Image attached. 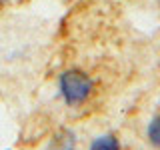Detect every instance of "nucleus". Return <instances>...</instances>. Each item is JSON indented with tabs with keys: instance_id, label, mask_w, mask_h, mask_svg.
Segmentation results:
<instances>
[{
	"instance_id": "5",
	"label": "nucleus",
	"mask_w": 160,
	"mask_h": 150,
	"mask_svg": "<svg viewBox=\"0 0 160 150\" xmlns=\"http://www.w3.org/2000/svg\"><path fill=\"white\" fill-rule=\"evenodd\" d=\"M0 2H2V0H0Z\"/></svg>"
},
{
	"instance_id": "1",
	"label": "nucleus",
	"mask_w": 160,
	"mask_h": 150,
	"mask_svg": "<svg viewBox=\"0 0 160 150\" xmlns=\"http://www.w3.org/2000/svg\"><path fill=\"white\" fill-rule=\"evenodd\" d=\"M90 80L82 72H66L60 78V92L68 104H80L90 94Z\"/></svg>"
},
{
	"instance_id": "3",
	"label": "nucleus",
	"mask_w": 160,
	"mask_h": 150,
	"mask_svg": "<svg viewBox=\"0 0 160 150\" xmlns=\"http://www.w3.org/2000/svg\"><path fill=\"white\" fill-rule=\"evenodd\" d=\"M90 150H118V140L114 136H100L92 142Z\"/></svg>"
},
{
	"instance_id": "4",
	"label": "nucleus",
	"mask_w": 160,
	"mask_h": 150,
	"mask_svg": "<svg viewBox=\"0 0 160 150\" xmlns=\"http://www.w3.org/2000/svg\"><path fill=\"white\" fill-rule=\"evenodd\" d=\"M148 138H150V142H152L154 146L160 148V116L154 118V122L150 124V128H148Z\"/></svg>"
},
{
	"instance_id": "2",
	"label": "nucleus",
	"mask_w": 160,
	"mask_h": 150,
	"mask_svg": "<svg viewBox=\"0 0 160 150\" xmlns=\"http://www.w3.org/2000/svg\"><path fill=\"white\" fill-rule=\"evenodd\" d=\"M48 150H74V134L70 130H62L60 134L54 136Z\"/></svg>"
}]
</instances>
